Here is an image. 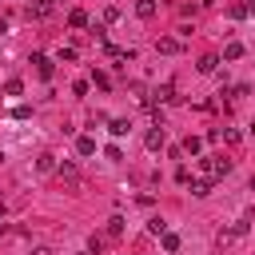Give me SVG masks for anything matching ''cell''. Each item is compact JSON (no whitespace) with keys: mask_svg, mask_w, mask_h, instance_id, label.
<instances>
[{"mask_svg":"<svg viewBox=\"0 0 255 255\" xmlns=\"http://www.w3.org/2000/svg\"><path fill=\"white\" fill-rule=\"evenodd\" d=\"M199 167H203L207 179H223V175L231 171V159H227V155H207V159H199Z\"/></svg>","mask_w":255,"mask_h":255,"instance_id":"6da1fadb","label":"cell"},{"mask_svg":"<svg viewBox=\"0 0 255 255\" xmlns=\"http://www.w3.org/2000/svg\"><path fill=\"white\" fill-rule=\"evenodd\" d=\"M155 52H159V56H179V52H183V40H175V36H159V40H155Z\"/></svg>","mask_w":255,"mask_h":255,"instance_id":"7a4b0ae2","label":"cell"},{"mask_svg":"<svg viewBox=\"0 0 255 255\" xmlns=\"http://www.w3.org/2000/svg\"><path fill=\"white\" fill-rule=\"evenodd\" d=\"M143 143H147V151H163V147H167V135H163V128L155 124V128L143 135Z\"/></svg>","mask_w":255,"mask_h":255,"instance_id":"3957f363","label":"cell"},{"mask_svg":"<svg viewBox=\"0 0 255 255\" xmlns=\"http://www.w3.org/2000/svg\"><path fill=\"white\" fill-rule=\"evenodd\" d=\"M32 64H36V76H40V80H52V76H56V64H52L48 56H40V52H36V56H32Z\"/></svg>","mask_w":255,"mask_h":255,"instance_id":"277c9868","label":"cell"},{"mask_svg":"<svg viewBox=\"0 0 255 255\" xmlns=\"http://www.w3.org/2000/svg\"><path fill=\"white\" fill-rule=\"evenodd\" d=\"M48 12H52V0H32V4L24 8V16H28V20H44Z\"/></svg>","mask_w":255,"mask_h":255,"instance_id":"5b68a950","label":"cell"},{"mask_svg":"<svg viewBox=\"0 0 255 255\" xmlns=\"http://www.w3.org/2000/svg\"><path fill=\"white\" fill-rule=\"evenodd\" d=\"M56 171H60V179H68L72 187L80 183V171H76V163H72V159H64V163H56Z\"/></svg>","mask_w":255,"mask_h":255,"instance_id":"8992f818","label":"cell"},{"mask_svg":"<svg viewBox=\"0 0 255 255\" xmlns=\"http://www.w3.org/2000/svg\"><path fill=\"white\" fill-rule=\"evenodd\" d=\"M147 100H155V104H171V100H175V88H171V84H159Z\"/></svg>","mask_w":255,"mask_h":255,"instance_id":"52a82bcc","label":"cell"},{"mask_svg":"<svg viewBox=\"0 0 255 255\" xmlns=\"http://www.w3.org/2000/svg\"><path fill=\"white\" fill-rule=\"evenodd\" d=\"M108 131H112L116 139H120V135H128V131H131V120H124V116H120V120H108Z\"/></svg>","mask_w":255,"mask_h":255,"instance_id":"ba28073f","label":"cell"},{"mask_svg":"<svg viewBox=\"0 0 255 255\" xmlns=\"http://www.w3.org/2000/svg\"><path fill=\"white\" fill-rule=\"evenodd\" d=\"M76 155H96V139L92 135H76Z\"/></svg>","mask_w":255,"mask_h":255,"instance_id":"9c48e42d","label":"cell"},{"mask_svg":"<svg viewBox=\"0 0 255 255\" xmlns=\"http://www.w3.org/2000/svg\"><path fill=\"white\" fill-rule=\"evenodd\" d=\"M179 147H183V155H199V151H203V139H199V135H187Z\"/></svg>","mask_w":255,"mask_h":255,"instance_id":"30bf717a","label":"cell"},{"mask_svg":"<svg viewBox=\"0 0 255 255\" xmlns=\"http://www.w3.org/2000/svg\"><path fill=\"white\" fill-rule=\"evenodd\" d=\"M36 171H40V175H48V171H56V155H52V151H44V155L36 159Z\"/></svg>","mask_w":255,"mask_h":255,"instance_id":"8fae6325","label":"cell"},{"mask_svg":"<svg viewBox=\"0 0 255 255\" xmlns=\"http://www.w3.org/2000/svg\"><path fill=\"white\" fill-rule=\"evenodd\" d=\"M187 183H191V195H195V199L211 195V179H187Z\"/></svg>","mask_w":255,"mask_h":255,"instance_id":"7c38bea8","label":"cell"},{"mask_svg":"<svg viewBox=\"0 0 255 255\" xmlns=\"http://www.w3.org/2000/svg\"><path fill=\"white\" fill-rule=\"evenodd\" d=\"M135 16H139V20H151V16H155V0H139V4H135Z\"/></svg>","mask_w":255,"mask_h":255,"instance_id":"4fadbf2b","label":"cell"},{"mask_svg":"<svg viewBox=\"0 0 255 255\" xmlns=\"http://www.w3.org/2000/svg\"><path fill=\"white\" fill-rule=\"evenodd\" d=\"M68 24H72V28H88V12H84V8H72V12H68Z\"/></svg>","mask_w":255,"mask_h":255,"instance_id":"5bb4252c","label":"cell"},{"mask_svg":"<svg viewBox=\"0 0 255 255\" xmlns=\"http://www.w3.org/2000/svg\"><path fill=\"white\" fill-rule=\"evenodd\" d=\"M124 235V215H112L108 219V239H120Z\"/></svg>","mask_w":255,"mask_h":255,"instance_id":"9a60e30c","label":"cell"},{"mask_svg":"<svg viewBox=\"0 0 255 255\" xmlns=\"http://www.w3.org/2000/svg\"><path fill=\"white\" fill-rule=\"evenodd\" d=\"M239 56H243V44H239V40H231V44L223 48V60H239Z\"/></svg>","mask_w":255,"mask_h":255,"instance_id":"2e32d148","label":"cell"},{"mask_svg":"<svg viewBox=\"0 0 255 255\" xmlns=\"http://www.w3.org/2000/svg\"><path fill=\"white\" fill-rule=\"evenodd\" d=\"M215 68H219V56H203V60H199V72H203V76H211Z\"/></svg>","mask_w":255,"mask_h":255,"instance_id":"e0dca14e","label":"cell"},{"mask_svg":"<svg viewBox=\"0 0 255 255\" xmlns=\"http://www.w3.org/2000/svg\"><path fill=\"white\" fill-rule=\"evenodd\" d=\"M159 239H163V251H179V235L175 231H163Z\"/></svg>","mask_w":255,"mask_h":255,"instance_id":"ac0fdd59","label":"cell"},{"mask_svg":"<svg viewBox=\"0 0 255 255\" xmlns=\"http://www.w3.org/2000/svg\"><path fill=\"white\" fill-rule=\"evenodd\" d=\"M4 92H8V96H20V92H24V80H20V76H12V80L4 84Z\"/></svg>","mask_w":255,"mask_h":255,"instance_id":"d6986e66","label":"cell"},{"mask_svg":"<svg viewBox=\"0 0 255 255\" xmlns=\"http://www.w3.org/2000/svg\"><path fill=\"white\" fill-rule=\"evenodd\" d=\"M219 139H223V143H231V147H235V143H239V139H243V135H239V131H235V128H223V131H219Z\"/></svg>","mask_w":255,"mask_h":255,"instance_id":"ffe728a7","label":"cell"},{"mask_svg":"<svg viewBox=\"0 0 255 255\" xmlns=\"http://www.w3.org/2000/svg\"><path fill=\"white\" fill-rule=\"evenodd\" d=\"M104 247H108V235H92V239H88V251H96V255H100Z\"/></svg>","mask_w":255,"mask_h":255,"instance_id":"44dd1931","label":"cell"},{"mask_svg":"<svg viewBox=\"0 0 255 255\" xmlns=\"http://www.w3.org/2000/svg\"><path fill=\"white\" fill-rule=\"evenodd\" d=\"M227 16H231V20H243V16H247V4H227Z\"/></svg>","mask_w":255,"mask_h":255,"instance_id":"7402d4cb","label":"cell"},{"mask_svg":"<svg viewBox=\"0 0 255 255\" xmlns=\"http://www.w3.org/2000/svg\"><path fill=\"white\" fill-rule=\"evenodd\" d=\"M147 231H151V235H163V231H167V223L155 215V219H147Z\"/></svg>","mask_w":255,"mask_h":255,"instance_id":"603a6c76","label":"cell"},{"mask_svg":"<svg viewBox=\"0 0 255 255\" xmlns=\"http://www.w3.org/2000/svg\"><path fill=\"white\" fill-rule=\"evenodd\" d=\"M104 155H108V159H112V163H120V159H124V151H120V147H116V143H108V147H104Z\"/></svg>","mask_w":255,"mask_h":255,"instance_id":"cb8c5ba5","label":"cell"},{"mask_svg":"<svg viewBox=\"0 0 255 255\" xmlns=\"http://www.w3.org/2000/svg\"><path fill=\"white\" fill-rule=\"evenodd\" d=\"M92 80H96V88H104V92H108V88H112V80H108V76H104V72H92Z\"/></svg>","mask_w":255,"mask_h":255,"instance_id":"d4e9b609","label":"cell"},{"mask_svg":"<svg viewBox=\"0 0 255 255\" xmlns=\"http://www.w3.org/2000/svg\"><path fill=\"white\" fill-rule=\"evenodd\" d=\"M28 116H32V108H24V104H20V108H12V120H28Z\"/></svg>","mask_w":255,"mask_h":255,"instance_id":"484cf974","label":"cell"},{"mask_svg":"<svg viewBox=\"0 0 255 255\" xmlns=\"http://www.w3.org/2000/svg\"><path fill=\"white\" fill-rule=\"evenodd\" d=\"M28 255H52V247H32Z\"/></svg>","mask_w":255,"mask_h":255,"instance_id":"4316f807","label":"cell"},{"mask_svg":"<svg viewBox=\"0 0 255 255\" xmlns=\"http://www.w3.org/2000/svg\"><path fill=\"white\" fill-rule=\"evenodd\" d=\"M247 16H255V0H247Z\"/></svg>","mask_w":255,"mask_h":255,"instance_id":"83f0119b","label":"cell"},{"mask_svg":"<svg viewBox=\"0 0 255 255\" xmlns=\"http://www.w3.org/2000/svg\"><path fill=\"white\" fill-rule=\"evenodd\" d=\"M251 191H255V175H251Z\"/></svg>","mask_w":255,"mask_h":255,"instance_id":"f1b7e54d","label":"cell"},{"mask_svg":"<svg viewBox=\"0 0 255 255\" xmlns=\"http://www.w3.org/2000/svg\"><path fill=\"white\" fill-rule=\"evenodd\" d=\"M251 139H255V124H251Z\"/></svg>","mask_w":255,"mask_h":255,"instance_id":"f546056e","label":"cell"},{"mask_svg":"<svg viewBox=\"0 0 255 255\" xmlns=\"http://www.w3.org/2000/svg\"><path fill=\"white\" fill-rule=\"evenodd\" d=\"M167 255H175V251H167Z\"/></svg>","mask_w":255,"mask_h":255,"instance_id":"4dcf8cb0","label":"cell"}]
</instances>
